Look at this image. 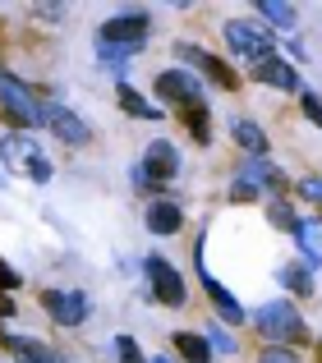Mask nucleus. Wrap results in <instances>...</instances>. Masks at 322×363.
Returning a JSON list of instances; mask_svg holds the SVG:
<instances>
[{"mask_svg": "<svg viewBox=\"0 0 322 363\" xmlns=\"http://www.w3.org/2000/svg\"><path fill=\"white\" fill-rule=\"evenodd\" d=\"M253 327H258V336L272 340V345H290V340L304 345L309 340V322L299 318V308L290 299H267L262 308H253Z\"/></svg>", "mask_w": 322, "mask_h": 363, "instance_id": "f257e3e1", "label": "nucleus"}, {"mask_svg": "<svg viewBox=\"0 0 322 363\" xmlns=\"http://www.w3.org/2000/svg\"><path fill=\"white\" fill-rule=\"evenodd\" d=\"M0 166H5L9 175L33 179V184H46V179H51V161L42 157V143H37L33 133H5V138H0Z\"/></svg>", "mask_w": 322, "mask_h": 363, "instance_id": "f03ea898", "label": "nucleus"}, {"mask_svg": "<svg viewBox=\"0 0 322 363\" xmlns=\"http://www.w3.org/2000/svg\"><path fill=\"white\" fill-rule=\"evenodd\" d=\"M0 120L14 124V133H28L42 124V97L37 92H28L23 83L14 79V74L0 69Z\"/></svg>", "mask_w": 322, "mask_h": 363, "instance_id": "7ed1b4c3", "label": "nucleus"}, {"mask_svg": "<svg viewBox=\"0 0 322 363\" xmlns=\"http://www.w3.org/2000/svg\"><path fill=\"white\" fill-rule=\"evenodd\" d=\"M148 33H152V18L143 9H129V14H116L101 23L97 46H111V51H143Z\"/></svg>", "mask_w": 322, "mask_h": 363, "instance_id": "20e7f679", "label": "nucleus"}, {"mask_svg": "<svg viewBox=\"0 0 322 363\" xmlns=\"http://www.w3.org/2000/svg\"><path fill=\"white\" fill-rule=\"evenodd\" d=\"M221 33H226V46H231L235 55H244V60H253V65L272 60V51H277V33H267L262 23H249V18H231Z\"/></svg>", "mask_w": 322, "mask_h": 363, "instance_id": "39448f33", "label": "nucleus"}, {"mask_svg": "<svg viewBox=\"0 0 322 363\" xmlns=\"http://www.w3.org/2000/svg\"><path fill=\"white\" fill-rule=\"evenodd\" d=\"M143 272H148V281H152V299H161L166 308H184V303H189L184 276H179V272H175V267H170L161 253H148Z\"/></svg>", "mask_w": 322, "mask_h": 363, "instance_id": "423d86ee", "label": "nucleus"}, {"mask_svg": "<svg viewBox=\"0 0 322 363\" xmlns=\"http://www.w3.org/2000/svg\"><path fill=\"white\" fill-rule=\"evenodd\" d=\"M42 124L55 133L60 143H70V147H83V143L92 138V129L74 116L70 106H60V101H42Z\"/></svg>", "mask_w": 322, "mask_h": 363, "instance_id": "0eeeda50", "label": "nucleus"}, {"mask_svg": "<svg viewBox=\"0 0 322 363\" xmlns=\"http://www.w3.org/2000/svg\"><path fill=\"white\" fill-rule=\"evenodd\" d=\"M42 308L51 313L60 327H79V322L92 313V303H88L83 290H42Z\"/></svg>", "mask_w": 322, "mask_h": 363, "instance_id": "6e6552de", "label": "nucleus"}, {"mask_svg": "<svg viewBox=\"0 0 322 363\" xmlns=\"http://www.w3.org/2000/svg\"><path fill=\"white\" fill-rule=\"evenodd\" d=\"M143 170H148V179H152V189L157 184H170V179L179 175V152H175V143H166V138H152V143H148Z\"/></svg>", "mask_w": 322, "mask_h": 363, "instance_id": "1a4fd4ad", "label": "nucleus"}, {"mask_svg": "<svg viewBox=\"0 0 322 363\" xmlns=\"http://www.w3.org/2000/svg\"><path fill=\"white\" fill-rule=\"evenodd\" d=\"M152 88H157L161 101H179V106H189V101H203V88H198V79H194L189 69H161Z\"/></svg>", "mask_w": 322, "mask_h": 363, "instance_id": "9d476101", "label": "nucleus"}, {"mask_svg": "<svg viewBox=\"0 0 322 363\" xmlns=\"http://www.w3.org/2000/svg\"><path fill=\"white\" fill-rule=\"evenodd\" d=\"M175 55L189 65V69L207 74L212 83H221V88H235V74L226 69V60H216L212 51H203V46H189V42H175Z\"/></svg>", "mask_w": 322, "mask_h": 363, "instance_id": "9b49d317", "label": "nucleus"}, {"mask_svg": "<svg viewBox=\"0 0 322 363\" xmlns=\"http://www.w3.org/2000/svg\"><path fill=\"white\" fill-rule=\"evenodd\" d=\"M198 276H203V290H207V299H212V308H216V313H221V318H226V327H240V322L249 318V313L240 308V299H235V294L226 290V285L216 281V276L207 272L203 262H198Z\"/></svg>", "mask_w": 322, "mask_h": 363, "instance_id": "f8f14e48", "label": "nucleus"}, {"mask_svg": "<svg viewBox=\"0 0 322 363\" xmlns=\"http://www.w3.org/2000/svg\"><path fill=\"white\" fill-rule=\"evenodd\" d=\"M253 79L267 83V88H277V92H304V88H299V69H295L290 60H281V55L253 65Z\"/></svg>", "mask_w": 322, "mask_h": 363, "instance_id": "ddd939ff", "label": "nucleus"}, {"mask_svg": "<svg viewBox=\"0 0 322 363\" xmlns=\"http://www.w3.org/2000/svg\"><path fill=\"white\" fill-rule=\"evenodd\" d=\"M240 179H244V184H253L258 194H262V189H272V194H281V189L290 184V179H286V170H277V166H272L267 157H249V161L240 166Z\"/></svg>", "mask_w": 322, "mask_h": 363, "instance_id": "4468645a", "label": "nucleus"}, {"mask_svg": "<svg viewBox=\"0 0 322 363\" xmlns=\"http://www.w3.org/2000/svg\"><path fill=\"white\" fill-rule=\"evenodd\" d=\"M148 230L152 235H179L184 230V212H179V203H170V198H161V203L148 207Z\"/></svg>", "mask_w": 322, "mask_h": 363, "instance_id": "2eb2a0df", "label": "nucleus"}, {"mask_svg": "<svg viewBox=\"0 0 322 363\" xmlns=\"http://www.w3.org/2000/svg\"><path fill=\"white\" fill-rule=\"evenodd\" d=\"M295 248H299V257H304L309 272H313V267H322V221H299Z\"/></svg>", "mask_w": 322, "mask_h": 363, "instance_id": "dca6fc26", "label": "nucleus"}, {"mask_svg": "<svg viewBox=\"0 0 322 363\" xmlns=\"http://www.w3.org/2000/svg\"><path fill=\"white\" fill-rule=\"evenodd\" d=\"M231 138L240 143L249 157H267V133H262L253 120H235V124H231Z\"/></svg>", "mask_w": 322, "mask_h": 363, "instance_id": "f3484780", "label": "nucleus"}, {"mask_svg": "<svg viewBox=\"0 0 322 363\" xmlns=\"http://www.w3.org/2000/svg\"><path fill=\"white\" fill-rule=\"evenodd\" d=\"M116 97H120V106H125L134 120H161V106H152V101H148L143 92H134L129 83H120V88H116Z\"/></svg>", "mask_w": 322, "mask_h": 363, "instance_id": "a211bd4d", "label": "nucleus"}, {"mask_svg": "<svg viewBox=\"0 0 322 363\" xmlns=\"http://www.w3.org/2000/svg\"><path fill=\"white\" fill-rule=\"evenodd\" d=\"M277 281L286 285L290 294H299V299H304V294H313V272H309L304 262H290V267H281V272H277Z\"/></svg>", "mask_w": 322, "mask_h": 363, "instance_id": "6ab92c4d", "label": "nucleus"}, {"mask_svg": "<svg viewBox=\"0 0 322 363\" xmlns=\"http://www.w3.org/2000/svg\"><path fill=\"white\" fill-rule=\"evenodd\" d=\"M175 350H179L189 363H212V354H216V350L207 345L203 336H194V331H175Z\"/></svg>", "mask_w": 322, "mask_h": 363, "instance_id": "aec40b11", "label": "nucleus"}, {"mask_svg": "<svg viewBox=\"0 0 322 363\" xmlns=\"http://www.w3.org/2000/svg\"><path fill=\"white\" fill-rule=\"evenodd\" d=\"M0 345H5L9 354L28 359V363H37V359H46V354H51V350H46L42 340H28V336H14V331H5V336H0Z\"/></svg>", "mask_w": 322, "mask_h": 363, "instance_id": "412c9836", "label": "nucleus"}, {"mask_svg": "<svg viewBox=\"0 0 322 363\" xmlns=\"http://www.w3.org/2000/svg\"><path fill=\"white\" fill-rule=\"evenodd\" d=\"M258 18L277 23L281 33H290V28H295V9H290V5H281V0H258Z\"/></svg>", "mask_w": 322, "mask_h": 363, "instance_id": "4be33fe9", "label": "nucleus"}, {"mask_svg": "<svg viewBox=\"0 0 322 363\" xmlns=\"http://www.w3.org/2000/svg\"><path fill=\"white\" fill-rule=\"evenodd\" d=\"M184 124L194 129L198 143H212V124H207V101H189L184 106Z\"/></svg>", "mask_w": 322, "mask_h": 363, "instance_id": "5701e85b", "label": "nucleus"}, {"mask_svg": "<svg viewBox=\"0 0 322 363\" xmlns=\"http://www.w3.org/2000/svg\"><path fill=\"white\" fill-rule=\"evenodd\" d=\"M267 221L277 225V230H290V235L299 230V216H295V207H290L286 198H272L267 203Z\"/></svg>", "mask_w": 322, "mask_h": 363, "instance_id": "b1692460", "label": "nucleus"}, {"mask_svg": "<svg viewBox=\"0 0 322 363\" xmlns=\"http://www.w3.org/2000/svg\"><path fill=\"white\" fill-rule=\"evenodd\" d=\"M111 350H116V359H120V363H148L134 336H116V345H111Z\"/></svg>", "mask_w": 322, "mask_h": 363, "instance_id": "393cba45", "label": "nucleus"}, {"mask_svg": "<svg viewBox=\"0 0 322 363\" xmlns=\"http://www.w3.org/2000/svg\"><path fill=\"white\" fill-rule=\"evenodd\" d=\"M207 345H212V350H221V354H235V350H240V340H235L226 327H212V331H207Z\"/></svg>", "mask_w": 322, "mask_h": 363, "instance_id": "a878e982", "label": "nucleus"}, {"mask_svg": "<svg viewBox=\"0 0 322 363\" xmlns=\"http://www.w3.org/2000/svg\"><path fill=\"white\" fill-rule=\"evenodd\" d=\"M299 106H304V116L322 129V97H318V92H309V88H304V92H299Z\"/></svg>", "mask_w": 322, "mask_h": 363, "instance_id": "bb28decb", "label": "nucleus"}, {"mask_svg": "<svg viewBox=\"0 0 322 363\" xmlns=\"http://www.w3.org/2000/svg\"><path fill=\"white\" fill-rule=\"evenodd\" d=\"M18 285H23V276L14 272V267L5 262V257H0V294H9V290H18Z\"/></svg>", "mask_w": 322, "mask_h": 363, "instance_id": "cd10ccee", "label": "nucleus"}, {"mask_svg": "<svg viewBox=\"0 0 322 363\" xmlns=\"http://www.w3.org/2000/svg\"><path fill=\"white\" fill-rule=\"evenodd\" d=\"M258 363H299V354H290L286 345H272V350H262Z\"/></svg>", "mask_w": 322, "mask_h": 363, "instance_id": "c85d7f7f", "label": "nucleus"}, {"mask_svg": "<svg viewBox=\"0 0 322 363\" xmlns=\"http://www.w3.org/2000/svg\"><path fill=\"white\" fill-rule=\"evenodd\" d=\"M253 198H258V189H253V184H244V179L231 189V203H253Z\"/></svg>", "mask_w": 322, "mask_h": 363, "instance_id": "c756f323", "label": "nucleus"}, {"mask_svg": "<svg viewBox=\"0 0 322 363\" xmlns=\"http://www.w3.org/2000/svg\"><path fill=\"white\" fill-rule=\"evenodd\" d=\"M148 363H170V359H148Z\"/></svg>", "mask_w": 322, "mask_h": 363, "instance_id": "7c9ffc66", "label": "nucleus"}, {"mask_svg": "<svg viewBox=\"0 0 322 363\" xmlns=\"http://www.w3.org/2000/svg\"><path fill=\"white\" fill-rule=\"evenodd\" d=\"M0 184H5V175H0Z\"/></svg>", "mask_w": 322, "mask_h": 363, "instance_id": "2f4dec72", "label": "nucleus"}]
</instances>
